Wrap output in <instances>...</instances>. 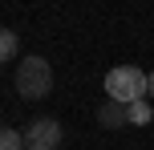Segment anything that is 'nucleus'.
<instances>
[{
  "mask_svg": "<svg viewBox=\"0 0 154 150\" xmlns=\"http://www.w3.org/2000/svg\"><path fill=\"white\" fill-rule=\"evenodd\" d=\"M16 53H20V37L12 29H4L0 32V61H16Z\"/></svg>",
  "mask_w": 154,
  "mask_h": 150,
  "instance_id": "obj_5",
  "label": "nucleus"
},
{
  "mask_svg": "<svg viewBox=\"0 0 154 150\" xmlns=\"http://www.w3.org/2000/svg\"><path fill=\"white\" fill-rule=\"evenodd\" d=\"M97 122H101V130H122V126H130V110H126L122 102H101L97 106Z\"/></svg>",
  "mask_w": 154,
  "mask_h": 150,
  "instance_id": "obj_4",
  "label": "nucleus"
},
{
  "mask_svg": "<svg viewBox=\"0 0 154 150\" xmlns=\"http://www.w3.org/2000/svg\"><path fill=\"white\" fill-rule=\"evenodd\" d=\"M106 97L122 102V106H134L142 97H150V73H142L138 65H114L106 73Z\"/></svg>",
  "mask_w": 154,
  "mask_h": 150,
  "instance_id": "obj_1",
  "label": "nucleus"
},
{
  "mask_svg": "<svg viewBox=\"0 0 154 150\" xmlns=\"http://www.w3.org/2000/svg\"><path fill=\"white\" fill-rule=\"evenodd\" d=\"M150 97H154V73H150Z\"/></svg>",
  "mask_w": 154,
  "mask_h": 150,
  "instance_id": "obj_8",
  "label": "nucleus"
},
{
  "mask_svg": "<svg viewBox=\"0 0 154 150\" xmlns=\"http://www.w3.org/2000/svg\"><path fill=\"white\" fill-rule=\"evenodd\" d=\"M0 150H29V142L20 138V130L4 126V130H0Z\"/></svg>",
  "mask_w": 154,
  "mask_h": 150,
  "instance_id": "obj_6",
  "label": "nucleus"
},
{
  "mask_svg": "<svg viewBox=\"0 0 154 150\" xmlns=\"http://www.w3.org/2000/svg\"><path fill=\"white\" fill-rule=\"evenodd\" d=\"M126 110H130V126H146V122H150V97H142V102L126 106Z\"/></svg>",
  "mask_w": 154,
  "mask_h": 150,
  "instance_id": "obj_7",
  "label": "nucleus"
},
{
  "mask_svg": "<svg viewBox=\"0 0 154 150\" xmlns=\"http://www.w3.org/2000/svg\"><path fill=\"white\" fill-rule=\"evenodd\" d=\"M24 142H29V150H57L61 146V122L57 118H32L24 126Z\"/></svg>",
  "mask_w": 154,
  "mask_h": 150,
  "instance_id": "obj_3",
  "label": "nucleus"
},
{
  "mask_svg": "<svg viewBox=\"0 0 154 150\" xmlns=\"http://www.w3.org/2000/svg\"><path fill=\"white\" fill-rule=\"evenodd\" d=\"M12 85H16V93H20L24 102L49 97V89H53V69H49V61L45 57H20V61H16V73H12Z\"/></svg>",
  "mask_w": 154,
  "mask_h": 150,
  "instance_id": "obj_2",
  "label": "nucleus"
}]
</instances>
